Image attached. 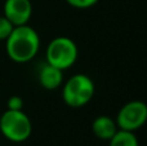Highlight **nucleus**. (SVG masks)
Segmentation results:
<instances>
[{"label": "nucleus", "instance_id": "1", "mask_svg": "<svg viewBox=\"0 0 147 146\" xmlns=\"http://www.w3.org/2000/svg\"><path fill=\"white\" fill-rule=\"evenodd\" d=\"M5 49L8 57L17 64L31 61L40 49L39 34L28 25L14 26L5 40Z\"/></svg>", "mask_w": 147, "mask_h": 146}, {"label": "nucleus", "instance_id": "2", "mask_svg": "<svg viewBox=\"0 0 147 146\" xmlns=\"http://www.w3.org/2000/svg\"><path fill=\"white\" fill-rule=\"evenodd\" d=\"M94 92L96 87L93 80L85 74H76L65 83L62 98L67 106L78 109L88 105L93 98Z\"/></svg>", "mask_w": 147, "mask_h": 146}, {"label": "nucleus", "instance_id": "3", "mask_svg": "<svg viewBox=\"0 0 147 146\" xmlns=\"http://www.w3.org/2000/svg\"><path fill=\"white\" fill-rule=\"evenodd\" d=\"M79 57L76 43L66 36H58L49 41L45 52L47 62L59 70H67L75 65Z\"/></svg>", "mask_w": 147, "mask_h": 146}, {"label": "nucleus", "instance_id": "4", "mask_svg": "<svg viewBox=\"0 0 147 146\" xmlns=\"http://www.w3.org/2000/svg\"><path fill=\"white\" fill-rule=\"evenodd\" d=\"M0 132L12 142H23L32 133V124L23 110H7L0 116Z\"/></svg>", "mask_w": 147, "mask_h": 146}, {"label": "nucleus", "instance_id": "5", "mask_svg": "<svg viewBox=\"0 0 147 146\" xmlns=\"http://www.w3.org/2000/svg\"><path fill=\"white\" fill-rule=\"evenodd\" d=\"M147 120V105L143 101H130L119 110L116 115V126L123 131L136 132Z\"/></svg>", "mask_w": 147, "mask_h": 146}, {"label": "nucleus", "instance_id": "6", "mask_svg": "<svg viewBox=\"0 0 147 146\" xmlns=\"http://www.w3.org/2000/svg\"><path fill=\"white\" fill-rule=\"evenodd\" d=\"M32 16V4L30 0H5L4 17L13 26L27 25Z\"/></svg>", "mask_w": 147, "mask_h": 146}, {"label": "nucleus", "instance_id": "7", "mask_svg": "<svg viewBox=\"0 0 147 146\" xmlns=\"http://www.w3.org/2000/svg\"><path fill=\"white\" fill-rule=\"evenodd\" d=\"M38 80H39V84L44 89H48V91L57 89L63 83V71L52 66V65H49L48 62H45L39 69Z\"/></svg>", "mask_w": 147, "mask_h": 146}, {"label": "nucleus", "instance_id": "8", "mask_svg": "<svg viewBox=\"0 0 147 146\" xmlns=\"http://www.w3.org/2000/svg\"><path fill=\"white\" fill-rule=\"evenodd\" d=\"M92 131L99 140L110 141L115 133L119 131L116 122L107 115H99L92 123Z\"/></svg>", "mask_w": 147, "mask_h": 146}, {"label": "nucleus", "instance_id": "9", "mask_svg": "<svg viewBox=\"0 0 147 146\" xmlns=\"http://www.w3.org/2000/svg\"><path fill=\"white\" fill-rule=\"evenodd\" d=\"M110 146H140L134 132L119 129L110 140Z\"/></svg>", "mask_w": 147, "mask_h": 146}, {"label": "nucleus", "instance_id": "10", "mask_svg": "<svg viewBox=\"0 0 147 146\" xmlns=\"http://www.w3.org/2000/svg\"><path fill=\"white\" fill-rule=\"evenodd\" d=\"M13 27L14 26L12 25L8 18H5L4 16H0V40H7L8 36L10 35Z\"/></svg>", "mask_w": 147, "mask_h": 146}, {"label": "nucleus", "instance_id": "11", "mask_svg": "<svg viewBox=\"0 0 147 146\" xmlns=\"http://www.w3.org/2000/svg\"><path fill=\"white\" fill-rule=\"evenodd\" d=\"M71 7L78 8V9H86L98 3V0H66Z\"/></svg>", "mask_w": 147, "mask_h": 146}, {"label": "nucleus", "instance_id": "12", "mask_svg": "<svg viewBox=\"0 0 147 146\" xmlns=\"http://www.w3.org/2000/svg\"><path fill=\"white\" fill-rule=\"evenodd\" d=\"M8 110H22L23 109V98L21 96H12L8 100Z\"/></svg>", "mask_w": 147, "mask_h": 146}]
</instances>
